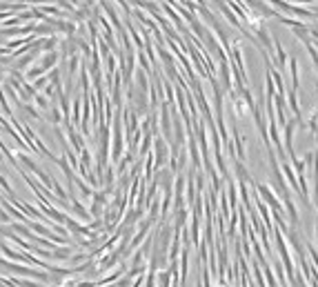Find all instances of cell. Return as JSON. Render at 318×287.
Instances as JSON below:
<instances>
[{
  "mask_svg": "<svg viewBox=\"0 0 318 287\" xmlns=\"http://www.w3.org/2000/svg\"><path fill=\"white\" fill-rule=\"evenodd\" d=\"M305 45V49H307V54H309V58H311V63H314V67L318 71V49H316V45H314V40H307V43H302Z\"/></svg>",
  "mask_w": 318,
  "mask_h": 287,
  "instance_id": "5",
  "label": "cell"
},
{
  "mask_svg": "<svg viewBox=\"0 0 318 287\" xmlns=\"http://www.w3.org/2000/svg\"><path fill=\"white\" fill-rule=\"evenodd\" d=\"M287 69H289L291 89L298 91L300 89V69H298V58H296V56H289V60H287Z\"/></svg>",
  "mask_w": 318,
  "mask_h": 287,
  "instance_id": "3",
  "label": "cell"
},
{
  "mask_svg": "<svg viewBox=\"0 0 318 287\" xmlns=\"http://www.w3.org/2000/svg\"><path fill=\"white\" fill-rule=\"evenodd\" d=\"M169 158V147H167V140L165 138H153V165L158 169L165 167Z\"/></svg>",
  "mask_w": 318,
  "mask_h": 287,
  "instance_id": "1",
  "label": "cell"
},
{
  "mask_svg": "<svg viewBox=\"0 0 318 287\" xmlns=\"http://www.w3.org/2000/svg\"><path fill=\"white\" fill-rule=\"evenodd\" d=\"M249 287H256V285H254V283H249Z\"/></svg>",
  "mask_w": 318,
  "mask_h": 287,
  "instance_id": "13",
  "label": "cell"
},
{
  "mask_svg": "<svg viewBox=\"0 0 318 287\" xmlns=\"http://www.w3.org/2000/svg\"><path fill=\"white\" fill-rule=\"evenodd\" d=\"M316 98H318V85H316Z\"/></svg>",
  "mask_w": 318,
  "mask_h": 287,
  "instance_id": "12",
  "label": "cell"
},
{
  "mask_svg": "<svg viewBox=\"0 0 318 287\" xmlns=\"http://www.w3.org/2000/svg\"><path fill=\"white\" fill-rule=\"evenodd\" d=\"M47 120L54 122V125H56V122H60V111L56 109V107H49V109H47Z\"/></svg>",
  "mask_w": 318,
  "mask_h": 287,
  "instance_id": "8",
  "label": "cell"
},
{
  "mask_svg": "<svg viewBox=\"0 0 318 287\" xmlns=\"http://www.w3.org/2000/svg\"><path fill=\"white\" fill-rule=\"evenodd\" d=\"M161 131H163V138L172 142V116H169V105L163 102L161 105Z\"/></svg>",
  "mask_w": 318,
  "mask_h": 287,
  "instance_id": "2",
  "label": "cell"
},
{
  "mask_svg": "<svg viewBox=\"0 0 318 287\" xmlns=\"http://www.w3.org/2000/svg\"><path fill=\"white\" fill-rule=\"evenodd\" d=\"M316 247H318V220H316Z\"/></svg>",
  "mask_w": 318,
  "mask_h": 287,
  "instance_id": "10",
  "label": "cell"
},
{
  "mask_svg": "<svg viewBox=\"0 0 318 287\" xmlns=\"http://www.w3.org/2000/svg\"><path fill=\"white\" fill-rule=\"evenodd\" d=\"M174 287H178V285H174Z\"/></svg>",
  "mask_w": 318,
  "mask_h": 287,
  "instance_id": "14",
  "label": "cell"
},
{
  "mask_svg": "<svg viewBox=\"0 0 318 287\" xmlns=\"http://www.w3.org/2000/svg\"><path fill=\"white\" fill-rule=\"evenodd\" d=\"M287 3H291V5H311V0H287Z\"/></svg>",
  "mask_w": 318,
  "mask_h": 287,
  "instance_id": "9",
  "label": "cell"
},
{
  "mask_svg": "<svg viewBox=\"0 0 318 287\" xmlns=\"http://www.w3.org/2000/svg\"><path fill=\"white\" fill-rule=\"evenodd\" d=\"M305 252H307V260L314 265V269L318 271V247L311 245V240H305Z\"/></svg>",
  "mask_w": 318,
  "mask_h": 287,
  "instance_id": "4",
  "label": "cell"
},
{
  "mask_svg": "<svg viewBox=\"0 0 318 287\" xmlns=\"http://www.w3.org/2000/svg\"><path fill=\"white\" fill-rule=\"evenodd\" d=\"M187 271H189V256H187V249L181 254V278H183V283H187Z\"/></svg>",
  "mask_w": 318,
  "mask_h": 287,
  "instance_id": "6",
  "label": "cell"
},
{
  "mask_svg": "<svg viewBox=\"0 0 318 287\" xmlns=\"http://www.w3.org/2000/svg\"><path fill=\"white\" fill-rule=\"evenodd\" d=\"M311 12H314V16H316V18H318V9H311Z\"/></svg>",
  "mask_w": 318,
  "mask_h": 287,
  "instance_id": "11",
  "label": "cell"
},
{
  "mask_svg": "<svg viewBox=\"0 0 318 287\" xmlns=\"http://www.w3.org/2000/svg\"><path fill=\"white\" fill-rule=\"evenodd\" d=\"M34 100H36V105H38L43 111H47L49 107H51V105H49V100H47V96H40V94H36V96H34Z\"/></svg>",
  "mask_w": 318,
  "mask_h": 287,
  "instance_id": "7",
  "label": "cell"
}]
</instances>
